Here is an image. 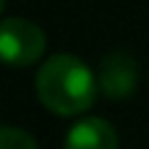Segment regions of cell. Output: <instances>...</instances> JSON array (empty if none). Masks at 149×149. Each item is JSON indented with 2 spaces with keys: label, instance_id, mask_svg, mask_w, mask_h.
<instances>
[{
  "label": "cell",
  "instance_id": "1",
  "mask_svg": "<svg viewBox=\"0 0 149 149\" xmlns=\"http://www.w3.org/2000/svg\"><path fill=\"white\" fill-rule=\"evenodd\" d=\"M39 102L55 115H79L86 113L100 92L97 76L76 55L60 52L42 63L34 79Z\"/></svg>",
  "mask_w": 149,
  "mask_h": 149
},
{
  "label": "cell",
  "instance_id": "2",
  "mask_svg": "<svg viewBox=\"0 0 149 149\" xmlns=\"http://www.w3.org/2000/svg\"><path fill=\"white\" fill-rule=\"evenodd\" d=\"M45 47H47V37L37 24L26 18H16V16L3 18L0 55L8 65H31L45 55Z\"/></svg>",
  "mask_w": 149,
  "mask_h": 149
},
{
  "label": "cell",
  "instance_id": "3",
  "mask_svg": "<svg viewBox=\"0 0 149 149\" xmlns=\"http://www.w3.org/2000/svg\"><path fill=\"white\" fill-rule=\"evenodd\" d=\"M97 84L107 100H128L139 86V63L126 50H113L100 60Z\"/></svg>",
  "mask_w": 149,
  "mask_h": 149
},
{
  "label": "cell",
  "instance_id": "4",
  "mask_svg": "<svg viewBox=\"0 0 149 149\" xmlns=\"http://www.w3.org/2000/svg\"><path fill=\"white\" fill-rule=\"evenodd\" d=\"M65 149H118V134L105 118L89 115L68 131Z\"/></svg>",
  "mask_w": 149,
  "mask_h": 149
},
{
  "label": "cell",
  "instance_id": "5",
  "mask_svg": "<svg viewBox=\"0 0 149 149\" xmlns=\"http://www.w3.org/2000/svg\"><path fill=\"white\" fill-rule=\"evenodd\" d=\"M0 149H39L29 131L16 126H3L0 131Z\"/></svg>",
  "mask_w": 149,
  "mask_h": 149
}]
</instances>
